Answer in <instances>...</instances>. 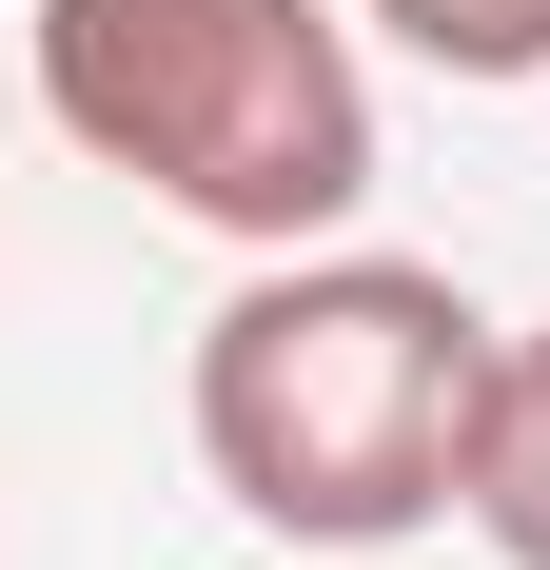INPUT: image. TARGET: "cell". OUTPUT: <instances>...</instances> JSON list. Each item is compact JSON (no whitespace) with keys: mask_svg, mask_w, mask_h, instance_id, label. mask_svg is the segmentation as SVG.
<instances>
[{"mask_svg":"<svg viewBox=\"0 0 550 570\" xmlns=\"http://www.w3.org/2000/svg\"><path fill=\"white\" fill-rule=\"evenodd\" d=\"M472 413H492V315L433 256H275L197 335V472L275 551H393L472 512Z\"/></svg>","mask_w":550,"mask_h":570,"instance_id":"cell-1","label":"cell"},{"mask_svg":"<svg viewBox=\"0 0 550 570\" xmlns=\"http://www.w3.org/2000/svg\"><path fill=\"white\" fill-rule=\"evenodd\" d=\"M40 118L236 256H315L374 197V79L334 0H40Z\"/></svg>","mask_w":550,"mask_h":570,"instance_id":"cell-2","label":"cell"},{"mask_svg":"<svg viewBox=\"0 0 550 570\" xmlns=\"http://www.w3.org/2000/svg\"><path fill=\"white\" fill-rule=\"evenodd\" d=\"M472 531L550 570V335H492V413H472Z\"/></svg>","mask_w":550,"mask_h":570,"instance_id":"cell-3","label":"cell"},{"mask_svg":"<svg viewBox=\"0 0 550 570\" xmlns=\"http://www.w3.org/2000/svg\"><path fill=\"white\" fill-rule=\"evenodd\" d=\"M433 79H550V0H374Z\"/></svg>","mask_w":550,"mask_h":570,"instance_id":"cell-4","label":"cell"}]
</instances>
